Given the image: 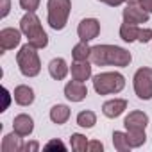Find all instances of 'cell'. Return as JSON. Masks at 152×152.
<instances>
[{
    "label": "cell",
    "instance_id": "obj_1",
    "mask_svg": "<svg viewBox=\"0 0 152 152\" xmlns=\"http://www.w3.org/2000/svg\"><path fill=\"white\" fill-rule=\"evenodd\" d=\"M90 61L97 66H120L125 68L131 64L132 56L129 50L116 47V45H95L91 47Z\"/></svg>",
    "mask_w": 152,
    "mask_h": 152
},
{
    "label": "cell",
    "instance_id": "obj_2",
    "mask_svg": "<svg viewBox=\"0 0 152 152\" xmlns=\"http://www.w3.org/2000/svg\"><path fill=\"white\" fill-rule=\"evenodd\" d=\"M20 31L23 32V36L27 38V41L39 48H45L48 45V36L43 31V25L39 22V18L36 16V13H25L20 20Z\"/></svg>",
    "mask_w": 152,
    "mask_h": 152
},
{
    "label": "cell",
    "instance_id": "obj_3",
    "mask_svg": "<svg viewBox=\"0 0 152 152\" xmlns=\"http://www.w3.org/2000/svg\"><path fill=\"white\" fill-rule=\"evenodd\" d=\"M16 63H18L20 73L23 77H36L41 72V61L38 56V48L32 47L29 41L20 47V50L16 54Z\"/></svg>",
    "mask_w": 152,
    "mask_h": 152
},
{
    "label": "cell",
    "instance_id": "obj_4",
    "mask_svg": "<svg viewBox=\"0 0 152 152\" xmlns=\"http://www.w3.org/2000/svg\"><path fill=\"white\" fill-rule=\"evenodd\" d=\"M125 88V77L120 72H102L93 77V90L99 95L120 93Z\"/></svg>",
    "mask_w": 152,
    "mask_h": 152
},
{
    "label": "cell",
    "instance_id": "obj_5",
    "mask_svg": "<svg viewBox=\"0 0 152 152\" xmlns=\"http://www.w3.org/2000/svg\"><path fill=\"white\" fill-rule=\"evenodd\" d=\"M72 11V0H48L47 2V22L54 31H63L68 23Z\"/></svg>",
    "mask_w": 152,
    "mask_h": 152
},
{
    "label": "cell",
    "instance_id": "obj_6",
    "mask_svg": "<svg viewBox=\"0 0 152 152\" xmlns=\"http://www.w3.org/2000/svg\"><path fill=\"white\" fill-rule=\"evenodd\" d=\"M132 86L140 100H150L152 99V68L148 66L138 68L132 77Z\"/></svg>",
    "mask_w": 152,
    "mask_h": 152
},
{
    "label": "cell",
    "instance_id": "obj_7",
    "mask_svg": "<svg viewBox=\"0 0 152 152\" xmlns=\"http://www.w3.org/2000/svg\"><path fill=\"white\" fill-rule=\"evenodd\" d=\"M124 23H131V25H140V23H147L150 15L140 6V4H127L124 13Z\"/></svg>",
    "mask_w": 152,
    "mask_h": 152
},
{
    "label": "cell",
    "instance_id": "obj_8",
    "mask_svg": "<svg viewBox=\"0 0 152 152\" xmlns=\"http://www.w3.org/2000/svg\"><path fill=\"white\" fill-rule=\"evenodd\" d=\"M100 34V22L97 18H84L77 25V36L81 41H91Z\"/></svg>",
    "mask_w": 152,
    "mask_h": 152
},
{
    "label": "cell",
    "instance_id": "obj_9",
    "mask_svg": "<svg viewBox=\"0 0 152 152\" xmlns=\"http://www.w3.org/2000/svg\"><path fill=\"white\" fill-rule=\"evenodd\" d=\"M22 34L23 32L20 29H15V27H4L0 31V50H2V54L16 48L22 41Z\"/></svg>",
    "mask_w": 152,
    "mask_h": 152
},
{
    "label": "cell",
    "instance_id": "obj_10",
    "mask_svg": "<svg viewBox=\"0 0 152 152\" xmlns=\"http://www.w3.org/2000/svg\"><path fill=\"white\" fill-rule=\"evenodd\" d=\"M86 95H88V88H86L84 83L75 81V79L70 81V83H66V86H64V97L70 102H83L86 99Z\"/></svg>",
    "mask_w": 152,
    "mask_h": 152
},
{
    "label": "cell",
    "instance_id": "obj_11",
    "mask_svg": "<svg viewBox=\"0 0 152 152\" xmlns=\"http://www.w3.org/2000/svg\"><path fill=\"white\" fill-rule=\"evenodd\" d=\"M13 131H15L16 134H20L22 138L31 136L32 131H34V120H32V116H29V115H25V113L16 115L15 120H13Z\"/></svg>",
    "mask_w": 152,
    "mask_h": 152
},
{
    "label": "cell",
    "instance_id": "obj_12",
    "mask_svg": "<svg viewBox=\"0 0 152 152\" xmlns=\"http://www.w3.org/2000/svg\"><path fill=\"white\" fill-rule=\"evenodd\" d=\"M91 64H93L91 61H73L72 66H70L72 79L81 81V83L88 81V79L91 77V68H93Z\"/></svg>",
    "mask_w": 152,
    "mask_h": 152
},
{
    "label": "cell",
    "instance_id": "obj_13",
    "mask_svg": "<svg viewBox=\"0 0 152 152\" xmlns=\"http://www.w3.org/2000/svg\"><path fill=\"white\" fill-rule=\"evenodd\" d=\"M125 109H127V100L125 99H111V100L102 104V113L107 118H118Z\"/></svg>",
    "mask_w": 152,
    "mask_h": 152
},
{
    "label": "cell",
    "instance_id": "obj_14",
    "mask_svg": "<svg viewBox=\"0 0 152 152\" xmlns=\"http://www.w3.org/2000/svg\"><path fill=\"white\" fill-rule=\"evenodd\" d=\"M147 125H148V115L143 111H131L124 118L125 129H147Z\"/></svg>",
    "mask_w": 152,
    "mask_h": 152
},
{
    "label": "cell",
    "instance_id": "obj_15",
    "mask_svg": "<svg viewBox=\"0 0 152 152\" xmlns=\"http://www.w3.org/2000/svg\"><path fill=\"white\" fill-rule=\"evenodd\" d=\"M68 72H70V66L63 57H54L48 63V73L54 81H63L68 75Z\"/></svg>",
    "mask_w": 152,
    "mask_h": 152
},
{
    "label": "cell",
    "instance_id": "obj_16",
    "mask_svg": "<svg viewBox=\"0 0 152 152\" xmlns=\"http://www.w3.org/2000/svg\"><path fill=\"white\" fill-rule=\"evenodd\" d=\"M2 152H22L23 150V141H22V136L16 134L15 131L6 134L2 138V145H0Z\"/></svg>",
    "mask_w": 152,
    "mask_h": 152
},
{
    "label": "cell",
    "instance_id": "obj_17",
    "mask_svg": "<svg viewBox=\"0 0 152 152\" xmlns=\"http://www.w3.org/2000/svg\"><path fill=\"white\" fill-rule=\"evenodd\" d=\"M13 99L18 106H31L34 102V90L31 86H25V84H20L15 88L13 91Z\"/></svg>",
    "mask_w": 152,
    "mask_h": 152
},
{
    "label": "cell",
    "instance_id": "obj_18",
    "mask_svg": "<svg viewBox=\"0 0 152 152\" xmlns=\"http://www.w3.org/2000/svg\"><path fill=\"white\" fill-rule=\"evenodd\" d=\"M68 118H70V107H68V106L57 104V106H54V107L50 109V120H52L54 124L63 125V124L68 122Z\"/></svg>",
    "mask_w": 152,
    "mask_h": 152
},
{
    "label": "cell",
    "instance_id": "obj_19",
    "mask_svg": "<svg viewBox=\"0 0 152 152\" xmlns=\"http://www.w3.org/2000/svg\"><path fill=\"white\" fill-rule=\"evenodd\" d=\"M125 132H127V140H129L131 148H138V147L145 145V141H147L145 129H125Z\"/></svg>",
    "mask_w": 152,
    "mask_h": 152
},
{
    "label": "cell",
    "instance_id": "obj_20",
    "mask_svg": "<svg viewBox=\"0 0 152 152\" xmlns=\"http://www.w3.org/2000/svg\"><path fill=\"white\" fill-rule=\"evenodd\" d=\"M138 36H140V27L138 25H131V23H122L120 25V38L125 43L138 41Z\"/></svg>",
    "mask_w": 152,
    "mask_h": 152
},
{
    "label": "cell",
    "instance_id": "obj_21",
    "mask_svg": "<svg viewBox=\"0 0 152 152\" xmlns=\"http://www.w3.org/2000/svg\"><path fill=\"white\" fill-rule=\"evenodd\" d=\"M90 54H91V47L86 41H79L72 48V57L73 61H90Z\"/></svg>",
    "mask_w": 152,
    "mask_h": 152
},
{
    "label": "cell",
    "instance_id": "obj_22",
    "mask_svg": "<svg viewBox=\"0 0 152 152\" xmlns=\"http://www.w3.org/2000/svg\"><path fill=\"white\" fill-rule=\"evenodd\" d=\"M95 124H97V115H95L93 111L86 109V111H81V113L77 115V125H79V127L91 129V127H95Z\"/></svg>",
    "mask_w": 152,
    "mask_h": 152
},
{
    "label": "cell",
    "instance_id": "obj_23",
    "mask_svg": "<svg viewBox=\"0 0 152 152\" xmlns=\"http://www.w3.org/2000/svg\"><path fill=\"white\" fill-rule=\"evenodd\" d=\"M88 140H86V136L84 134H81V132H73L72 136H70V147H72V150H75V152H86L88 150Z\"/></svg>",
    "mask_w": 152,
    "mask_h": 152
},
{
    "label": "cell",
    "instance_id": "obj_24",
    "mask_svg": "<svg viewBox=\"0 0 152 152\" xmlns=\"http://www.w3.org/2000/svg\"><path fill=\"white\" fill-rule=\"evenodd\" d=\"M113 145L118 152H127L131 150V145H129V140H127V132H122V131H115L113 132Z\"/></svg>",
    "mask_w": 152,
    "mask_h": 152
},
{
    "label": "cell",
    "instance_id": "obj_25",
    "mask_svg": "<svg viewBox=\"0 0 152 152\" xmlns=\"http://www.w3.org/2000/svg\"><path fill=\"white\" fill-rule=\"evenodd\" d=\"M39 2H41V0H20V7L25 13H34L39 7Z\"/></svg>",
    "mask_w": 152,
    "mask_h": 152
},
{
    "label": "cell",
    "instance_id": "obj_26",
    "mask_svg": "<svg viewBox=\"0 0 152 152\" xmlns=\"http://www.w3.org/2000/svg\"><path fill=\"white\" fill-rule=\"evenodd\" d=\"M43 148H45V150H57V148H59V150H66V145H64L61 140H50Z\"/></svg>",
    "mask_w": 152,
    "mask_h": 152
},
{
    "label": "cell",
    "instance_id": "obj_27",
    "mask_svg": "<svg viewBox=\"0 0 152 152\" xmlns=\"http://www.w3.org/2000/svg\"><path fill=\"white\" fill-rule=\"evenodd\" d=\"M150 39H152V29H140L138 41L140 43H148Z\"/></svg>",
    "mask_w": 152,
    "mask_h": 152
},
{
    "label": "cell",
    "instance_id": "obj_28",
    "mask_svg": "<svg viewBox=\"0 0 152 152\" xmlns=\"http://www.w3.org/2000/svg\"><path fill=\"white\" fill-rule=\"evenodd\" d=\"M0 18H6L11 11V0H0Z\"/></svg>",
    "mask_w": 152,
    "mask_h": 152
},
{
    "label": "cell",
    "instance_id": "obj_29",
    "mask_svg": "<svg viewBox=\"0 0 152 152\" xmlns=\"http://www.w3.org/2000/svg\"><path fill=\"white\" fill-rule=\"evenodd\" d=\"M39 150V143L38 141H27L23 143V150L22 152H38Z\"/></svg>",
    "mask_w": 152,
    "mask_h": 152
},
{
    "label": "cell",
    "instance_id": "obj_30",
    "mask_svg": "<svg viewBox=\"0 0 152 152\" xmlns=\"http://www.w3.org/2000/svg\"><path fill=\"white\" fill-rule=\"evenodd\" d=\"M102 150H104V145H102L100 141L93 140V141L88 143V152H102Z\"/></svg>",
    "mask_w": 152,
    "mask_h": 152
},
{
    "label": "cell",
    "instance_id": "obj_31",
    "mask_svg": "<svg viewBox=\"0 0 152 152\" xmlns=\"http://www.w3.org/2000/svg\"><path fill=\"white\" fill-rule=\"evenodd\" d=\"M140 0H107V6H111V7H118V6H122V4H138Z\"/></svg>",
    "mask_w": 152,
    "mask_h": 152
},
{
    "label": "cell",
    "instance_id": "obj_32",
    "mask_svg": "<svg viewBox=\"0 0 152 152\" xmlns=\"http://www.w3.org/2000/svg\"><path fill=\"white\" fill-rule=\"evenodd\" d=\"M148 15H152V0H140V2H138Z\"/></svg>",
    "mask_w": 152,
    "mask_h": 152
},
{
    "label": "cell",
    "instance_id": "obj_33",
    "mask_svg": "<svg viewBox=\"0 0 152 152\" xmlns=\"http://www.w3.org/2000/svg\"><path fill=\"white\" fill-rule=\"evenodd\" d=\"M99 2H104V4H106V2H107V0H99Z\"/></svg>",
    "mask_w": 152,
    "mask_h": 152
}]
</instances>
